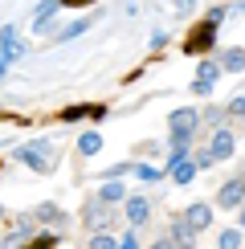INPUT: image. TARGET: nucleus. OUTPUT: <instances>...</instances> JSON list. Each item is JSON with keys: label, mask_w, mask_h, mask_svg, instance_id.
<instances>
[{"label": "nucleus", "mask_w": 245, "mask_h": 249, "mask_svg": "<svg viewBox=\"0 0 245 249\" xmlns=\"http://www.w3.org/2000/svg\"><path fill=\"white\" fill-rule=\"evenodd\" d=\"M20 249H53V237H49V233H41L33 245H20Z\"/></svg>", "instance_id": "20"}, {"label": "nucleus", "mask_w": 245, "mask_h": 249, "mask_svg": "<svg viewBox=\"0 0 245 249\" xmlns=\"http://www.w3.org/2000/svg\"><path fill=\"white\" fill-rule=\"evenodd\" d=\"M94 249H119V241H115V237H106V233H98L94 237Z\"/></svg>", "instance_id": "21"}, {"label": "nucleus", "mask_w": 245, "mask_h": 249, "mask_svg": "<svg viewBox=\"0 0 245 249\" xmlns=\"http://www.w3.org/2000/svg\"><path fill=\"white\" fill-rule=\"evenodd\" d=\"M37 216H41V221H61V209H57V204H41Z\"/></svg>", "instance_id": "19"}, {"label": "nucleus", "mask_w": 245, "mask_h": 249, "mask_svg": "<svg viewBox=\"0 0 245 249\" xmlns=\"http://www.w3.org/2000/svg\"><path fill=\"white\" fill-rule=\"evenodd\" d=\"M172 241H176L180 249H192V241H196V233H192V229H188L184 221H176V225H172Z\"/></svg>", "instance_id": "12"}, {"label": "nucleus", "mask_w": 245, "mask_h": 249, "mask_svg": "<svg viewBox=\"0 0 245 249\" xmlns=\"http://www.w3.org/2000/svg\"><path fill=\"white\" fill-rule=\"evenodd\" d=\"M0 216H4V209H0Z\"/></svg>", "instance_id": "30"}, {"label": "nucleus", "mask_w": 245, "mask_h": 249, "mask_svg": "<svg viewBox=\"0 0 245 249\" xmlns=\"http://www.w3.org/2000/svg\"><path fill=\"white\" fill-rule=\"evenodd\" d=\"M192 4H196V0H176V8H180V13H192Z\"/></svg>", "instance_id": "24"}, {"label": "nucleus", "mask_w": 245, "mask_h": 249, "mask_svg": "<svg viewBox=\"0 0 245 249\" xmlns=\"http://www.w3.org/2000/svg\"><path fill=\"white\" fill-rule=\"evenodd\" d=\"M225 70H245V49H225Z\"/></svg>", "instance_id": "16"}, {"label": "nucleus", "mask_w": 245, "mask_h": 249, "mask_svg": "<svg viewBox=\"0 0 245 249\" xmlns=\"http://www.w3.org/2000/svg\"><path fill=\"white\" fill-rule=\"evenodd\" d=\"M212 41H217V25H196L192 29V37L184 41V53H204V49H212Z\"/></svg>", "instance_id": "2"}, {"label": "nucleus", "mask_w": 245, "mask_h": 249, "mask_svg": "<svg viewBox=\"0 0 245 249\" xmlns=\"http://www.w3.org/2000/svg\"><path fill=\"white\" fill-rule=\"evenodd\" d=\"M4 74H8V61H4V57H0V78H4Z\"/></svg>", "instance_id": "28"}, {"label": "nucleus", "mask_w": 245, "mask_h": 249, "mask_svg": "<svg viewBox=\"0 0 245 249\" xmlns=\"http://www.w3.org/2000/svg\"><path fill=\"white\" fill-rule=\"evenodd\" d=\"M217 74H221V66H217V61H204V66H200V78H196V82H209V86H212V82H217Z\"/></svg>", "instance_id": "17"}, {"label": "nucleus", "mask_w": 245, "mask_h": 249, "mask_svg": "<svg viewBox=\"0 0 245 249\" xmlns=\"http://www.w3.org/2000/svg\"><path fill=\"white\" fill-rule=\"evenodd\" d=\"M57 8H61V0H45V4H37V13H33V33H49V20H53Z\"/></svg>", "instance_id": "7"}, {"label": "nucleus", "mask_w": 245, "mask_h": 249, "mask_svg": "<svg viewBox=\"0 0 245 249\" xmlns=\"http://www.w3.org/2000/svg\"><path fill=\"white\" fill-rule=\"evenodd\" d=\"M204 155H209L212 163L229 160V155H233V135H229V131H217V135H212V143H209V151H204Z\"/></svg>", "instance_id": "5"}, {"label": "nucleus", "mask_w": 245, "mask_h": 249, "mask_svg": "<svg viewBox=\"0 0 245 249\" xmlns=\"http://www.w3.org/2000/svg\"><path fill=\"white\" fill-rule=\"evenodd\" d=\"M17 160L25 163V168H33V172H53L57 147L49 139H33V143H25V147H17Z\"/></svg>", "instance_id": "1"}, {"label": "nucleus", "mask_w": 245, "mask_h": 249, "mask_svg": "<svg viewBox=\"0 0 245 249\" xmlns=\"http://www.w3.org/2000/svg\"><path fill=\"white\" fill-rule=\"evenodd\" d=\"M229 110H233V115H245V98H233V107H229Z\"/></svg>", "instance_id": "23"}, {"label": "nucleus", "mask_w": 245, "mask_h": 249, "mask_svg": "<svg viewBox=\"0 0 245 249\" xmlns=\"http://www.w3.org/2000/svg\"><path fill=\"white\" fill-rule=\"evenodd\" d=\"M127 221H131V225H143V221H147V200H143V196L127 200Z\"/></svg>", "instance_id": "11"}, {"label": "nucleus", "mask_w": 245, "mask_h": 249, "mask_svg": "<svg viewBox=\"0 0 245 249\" xmlns=\"http://www.w3.org/2000/svg\"><path fill=\"white\" fill-rule=\"evenodd\" d=\"M241 225H245V209H241Z\"/></svg>", "instance_id": "29"}, {"label": "nucleus", "mask_w": 245, "mask_h": 249, "mask_svg": "<svg viewBox=\"0 0 245 249\" xmlns=\"http://www.w3.org/2000/svg\"><path fill=\"white\" fill-rule=\"evenodd\" d=\"M0 57H4L8 66H13L17 57H25V41L17 37V29H13V25H4V29H0Z\"/></svg>", "instance_id": "3"}, {"label": "nucleus", "mask_w": 245, "mask_h": 249, "mask_svg": "<svg viewBox=\"0 0 245 249\" xmlns=\"http://www.w3.org/2000/svg\"><path fill=\"white\" fill-rule=\"evenodd\" d=\"M82 216H86V225H90V229H106V225H110V209H106V204H102V200H90L86 204V209H82Z\"/></svg>", "instance_id": "6"}, {"label": "nucleus", "mask_w": 245, "mask_h": 249, "mask_svg": "<svg viewBox=\"0 0 245 249\" xmlns=\"http://www.w3.org/2000/svg\"><path fill=\"white\" fill-rule=\"evenodd\" d=\"M98 147H102V135H98V131H86V135L78 139V151H82V155H94Z\"/></svg>", "instance_id": "13"}, {"label": "nucleus", "mask_w": 245, "mask_h": 249, "mask_svg": "<svg viewBox=\"0 0 245 249\" xmlns=\"http://www.w3.org/2000/svg\"><path fill=\"white\" fill-rule=\"evenodd\" d=\"M192 176H196V163H188V160H176V155H172V180H176V184H188Z\"/></svg>", "instance_id": "9"}, {"label": "nucleus", "mask_w": 245, "mask_h": 249, "mask_svg": "<svg viewBox=\"0 0 245 249\" xmlns=\"http://www.w3.org/2000/svg\"><path fill=\"white\" fill-rule=\"evenodd\" d=\"M221 249H241V233H237V229L221 233Z\"/></svg>", "instance_id": "18"}, {"label": "nucleus", "mask_w": 245, "mask_h": 249, "mask_svg": "<svg viewBox=\"0 0 245 249\" xmlns=\"http://www.w3.org/2000/svg\"><path fill=\"white\" fill-rule=\"evenodd\" d=\"M151 249H176V245H168V241H156V245H151Z\"/></svg>", "instance_id": "27"}, {"label": "nucleus", "mask_w": 245, "mask_h": 249, "mask_svg": "<svg viewBox=\"0 0 245 249\" xmlns=\"http://www.w3.org/2000/svg\"><path fill=\"white\" fill-rule=\"evenodd\" d=\"M180 221L188 225L192 233H200V229H209V225H212V209H209V204H188Z\"/></svg>", "instance_id": "4"}, {"label": "nucleus", "mask_w": 245, "mask_h": 249, "mask_svg": "<svg viewBox=\"0 0 245 249\" xmlns=\"http://www.w3.org/2000/svg\"><path fill=\"white\" fill-rule=\"evenodd\" d=\"M241 196H245V180H229V184L221 188L217 204H221V209H237V204H241Z\"/></svg>", "instance_id": "8"}, {"label": "nucleus", "mask_w": 245, "mask_h": 249, "mask_svg": "<svg viewBox=\"0 0 245 249\" xmlns=\"http://www.w3.org/2000/svg\"><path fill=\"white\" fill-rule=\"evenodd\" d=\"M61 119L66 123H74V119H102V107H66Z\"/></svg>", "instance_id": "10"}, {"label": "nucleus", "mask_w": 245, "mask_h": 249, "mask_svg": "<svg viewBox=\"0 0 245 249\" xmlns=\"http://www.w3.org/2000/svg\"><path fill=\"white\" fill-rule=\"evenodd\" d=\"M98 200H102V204H115V200H122V184H119V180H110V184H102V192H98Z\"/></svg>", "instance_id": "14"}, {"label": "nucleus", "mask_w": 245, "mask_h": 249, "mask_svg": "<svg viewBox=\"0 0 245 249\" xmlns=\"http://www.w3.org/2000/svg\"><path fill=\"white\" fill-rule=\"evenodd\" d=\"M135 172H139V176H143V180H147V184H151V180H159V168H147V163H139Z\"/></svg>", "instance_id": "22"}, {"label": "nucleus", "mask_w": 245, "mask_h": 249, "mask_svg": "<svg viewBox=\"0 0 245 249\" xmlns=\"http://www.w3.org/2000/svg\"><path fill=\"white\" fill-rule=\"evenodd\" d=\"M61 4H70V8H78V4H90V0H61Z\"/></svg>", "instance_id": "26"}, {"label": "nucleus", "mask_w": 245, "mask_h": 249, "mask_svg": "<svg viewBox=\"0 0 245 249\" xmlns=\"http://www.w3.org/2000/svg\"><path fill=\"white\" fill-rule=\"evenodd\" d=\"M86 29H90V20H74V25H66L53 41H74V37H82V33H86Z\"/></svg>", "instance_id": "15"}, {"label": "nucleus", "mask_w": 245, "mask_h": 249, "mask_svg": "<svg viewBox=\"0 0 245 249\" xmlns=\"http://www.w3.org/2000/svg\"><path fill=\"white\" fill-rule=\"evenodd\" d=\"M119 249H139V245H135V237H122V241H119Z\"/></svg>", "instance_id": "25"}]
</instances>
